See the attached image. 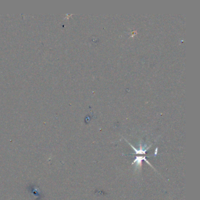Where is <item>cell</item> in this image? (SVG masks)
Instances as JSON below:
<instances>
[{
  "instance_id": "obj_1",
  "label": "cell",
  "mask_w": 200,
  "mask_h": 200,
  "mask_svg": "<svg viewBox=\"0 0 200 200\" xmlns=\"http://www.w3.org/2000/svg\"><path fill=\"white\" fill-rule=\"evenodd\" d=\"M144 160L148 164H149L150 166L153 168V167H152V166L150 164V163L146 159V157H136V159L134 160V161L132 163V165L133 164H135L136 165V167H135V170H138L139 171H140L141 168V166H142V161Z\"/></svg>"
},
{
  "instance_id": "obj_2",
  "label": "cell",
  "mask_w": 200,
  "mask_h": 200,
  "mask_svg": "<svg viewBox=\"0 0 200 200\" xmlns=\"http://www.w3.org/2000/svg\"><path fill=\"white\" fill-rule=\"evenodd\" d=\"M128 143H129V145H130V146L132 147V148L134 150V151L135 152L134 154H146V152L152 146L151 145L149 146H147L145 145V146H144V147H143L141 144L140 143V148H139V150H137L134 147H133L131 144H130L129 142H128Z\"/></svg>"
}]
</instances>
